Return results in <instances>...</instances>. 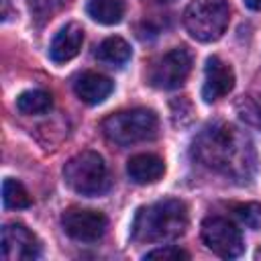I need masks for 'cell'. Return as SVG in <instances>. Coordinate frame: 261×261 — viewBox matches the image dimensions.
Instances as JSON below:
<instances>
[{
	"label": "cell",
	"mask_w": 261,
	"mask_h": 261,
	"mask_svg": "<svg viewBox=\"0 0 261 261\" xmlns=\"http://www.w3.org/2000/svg\"><path fill=\"white\" fill-rule=\"evenodd\" d=\"M112 88L114 86H112L110 77L96 73V71H84L73 82L75 96L86 104H100L102 100H106L110 96Z\"/></svg>",
	"instance_id": "cell-12"
},
{
	"label": "cell",
	"mask_w": 261,
	"mask_h": 261,
	"mask_svg": "<svg viewBox=\"0 0 261 261\" xmlns=\"http://www.w3.org/2000/svg\"><path fill=\"white\" fill-rule=\"evenodd\" d=\"M245 4H247L251 10H261V0H245Z\"/></svg>",
	"instance_id": "cell-22"
},
{
	"label": "cell",
	"mask_w": 261,
	"mask_h": 261,
	"mask_svg": "<svg viewBox=\"0 0 261 261\" xmlns=\"http://www.w3.org/2000/svg\"><path fill=\"white\" fill-rule=\"evenodd\" d=\"M65 184L80 196H102L110 188V175L104 159L94 151L73 155L63 167Z\"/></svg>",
	"instance_id": "cell-4"
},
{
	"label": "cell",
	"mask_w": 261,
	"mask_h": 261,
	"mask_svg": "<svg viewBox=\"0 0 261 261\" xmlns=\"http://www.w3.org/2000/svg\"><path fill=\"white\" fill-rule=\"evenodd\" d=\"M96 57L110 65H122L130 59V45L122 37H108L98 45Z\"/></svg>",
	"instance_id": "cell-15"
},
{
	"label": "cell",
	"mask_w": 261,
	"mask_h": 261,
	"mask_svg": "<svg viewBox=\"0 0 261 261\" xmlns=\"http://www.w3.org/2000/svg\"><path fill=\"white\" fill-rule=\"evenodd\" d=\"M145 259H161V261H179V259H190V253L179 249V247H173V245H167V247H157L149 253H145Z\"/></svg>",
	"instance_id": "cell-21"
},
{
	"label": "cell",
	"mask_w": 261,
	"mask_h": 261,
	"mask_svg": "<svg viewBox=\"0 0 261 261\" xmlns=\"http://www.w3.org/2000/svg\"><path fill=\"white\" fill-rule=\"evenodd\" d=\"M84 43V29L77 22H69L65 24L51 41L49 47V57L55 63H65L69 59H73Z\"/></svg>",
	"instance_id": "cell-11"
},
{
	"label": "cell",
	"mask_w": 261,
	"mask_h": 261,
	"mask_svg": "<svg viewBox=\"0 0 261 261\" xmlns=\"http://www.w3.org/2000/svg\"><path fill=\"white\" fill-rule=\"evenodd\" d=\"M126 173L135 184H155L165 173V163L161 157L153 153H139L133 155L126 163Z\"/></svg>",
	"instance_id": "cell-13"
},
{
	"label": "cell",
	"mask_w": 261,
	"mask_h": 261,
	"mask_svg": "<svg viewBox=\"0 0 261 261\" xmlns=\"http://www.w3.org/2000/svg\"><path fill=\"white\" fill-rule=\"evenodd\" d=\"M190 71H192L190 51L186 47H173L153 63L149 82L159 90H175L188 80Z\"/></svg>",
	"instance_id": "cell-7"
},
{
	"label": "cell",
	"mask_w": 261,
	"mask_h": 261,
	"mask_svg": "<svg viewBox=\"0 0 261 261\" xmlns=\"http://www.w3.org/2000/svg\"><path fill=\"white\" fill-rule=\"evenodd\" d=\"M69 2L71 0H29V6H31V12L35 18L47 20L55 12H59L63 6H67Z\"/></svg>",
	"instance_id": "cell-20"
},
{
	"label": "cell",
	"mask_w": 261,
	"mask_h": 261,
	"mask_svg": "<svg viewBox=\"0 0 261 261\" xmlns=\"http://www.w3.org/2000/svg\"><path fill=\"white\" fill-rule=\"evenodd\" d=\"M192 157L206 169L241 184L257 171V151L251 137L228 122L204 126L192 141Z\"/></svg>",
	"instance_id": "cell-1"
},
{
	"label": "cell",
	"mask_w": 261,
	"mask_h": 261,
	"mask_svg": "<svg viewBox=\"0 0 261 261\" xmlns=\"http://www.w3.org/2000/svg\"><path fill=\"white\" fill-rule=\"evenodd\" d=\"M234 88V71L228 63H224L220 57L212 55L206 59L204 69V86H202V98L206 102H216L230 94Z\"/></svg>",
	"instance_id": "cell-10"
},
{
	"label": "cell",
	"mask_w": 261,
	"mask_h": 261,
	"mask_svg": "<svg viewBox=\"0 0 261 261\" xmlns=\"http://www.w3.org/2000/svg\"><path fill=\"white\" fill-rule=\"evenodd\" d=\"M161 2H173V0H161Z\"/></svg>",
	"instance_id": "cell-24"
},
{
	"label": "cell",
	"mask_w": 261,
	"mask_h": 261,
	"mask_svg": "<svg viewBox=\"0 0 261 261\" xmlns=\"http://www.w3.org/2000/svg\"><path fill=\"white\" fill-rule=\"evenodd\" d=\"M188 228V206L181 200L167 198L137 210L130 237L137 243H159L171 241Z\"/></svg>",
	"instance_id": "cell-2"
},
{
	"label": "cell",
	"mask_w": 261,
	"mask_h": 261,
	"mask_svg": "<svg viewBox=\"0 0 261 261\" xmlns=\"http://www.w3.org/2000/svg\"><path fill=\"white\" fill-rule=\"evenodd\" d=\"M234 214L239 216V220L249 226V228H261V204L257 202H245V204H237L234 206Z\"/></svg>",
	"instance_id": "cell-19"
},
{
	"label": "cell",
	"mask_w": 261,
	"mask_h": 261,
	"mask_svg": "<svg viewBox=\"0 0 261 261\" xmlns=\"http://www.w3.org/2000/svg\"><path fill=\"white\" fill-rule=\"evenodd\" d=\"M2 255L6 261H33L41 257L39 239L18 222L2 226Z\"/></svg>",
	"instance_id": "cell-9"
},
{
	"label": "cell",
	"mask_w": 261,
	"mask_h": 261,
	"mask_svg": "<svg viewBox=\"0 0 261 261\" xmlns=\"http://www.w3.org/2000/svg\"><path fill=\"white\" fill-rule=\"evenodd\" d=\"M230 8L226 0H192L184 10V27L192 39L212 43L228 27Z\"/></svg>",
	"instance_id": "cell-5"
},
{
	"label": "cell",
	"mask_w": 261,
	"mask_h": 261,
	"mask_svg": "<svg viewBox=\"0 0 261 261\" xmlns=\"http://www.w3.org/2000/svg\"><path fill=\"white\" fill-rule=\"evenodd\" d=\"M63 230L80 243H96L108 228V218L100 210L90 208H67L61 216Z\"/></svg>",
	"instance_id": "cell-8"
},
{
	"label": "cell",
	"mask_w": 261,
	"mask_h": 261,
	"mask_svg": "<svg viewBox=\"0 0 261 261\" xmlns=\"http://www.w3.org/2000/svg\"><path fill=\"white\" fill-rule=\"evenodd\" d=\"M157 130H159L157 114L149 108L120 110L102 120V133L106 135V139L120 147L151 141L157 137Z\"/></svg>",
	"instance_id": "cell-3"
},
{
	"label": "cell",
	"mask_w": 261,
	"mask_h": 261,
	"mask_svg": "<svg viewBox=\"0 0 261 261\" xmlns=\"http://www.w3.org/2000/svg\"><path fill=\"white\" fill-rule=\"evenodd\" d=\"M2 200H4V206L12 210L31 206V194L18 179H12V177H6L2 184Z\"/></svg>",
	"instance_id": "cell-18"
},
{
	"label": "cell",
	"mask_w": 261,
	"mask_h": 261,
	"mask_svg": "<svg viewBox=\"0 0 261 261\" xmlns=\"http://www.w3.org/2000/svg\"><path fill=\"white\" fill-rule=\"evenodd\" d=\"M2 6H4V10H2V18L6 20V18H8V6H10V2H8V0H2Z\"/></svg>",
	"instance_id": "cell-23"
},
{
	"label": "cell",
	"mask_w": 261,
	"mask_h": 261,
	"mask_svg": "<svg viewBox=\"0 0 261 261\" xmlns=\"http://www.w3.org/2000/svg\"><path fill=\"white\" fill-rule=\"evenodd\" d=\"M51 94L45 90H27L16 98V110L22 114H43L51 108Z\"/></svg>",
	"instance_id": "cell-16"
},
{
	"label": "cell",
	"mask_w": 261,
	"mask_h": 261,
	"mask_svg": "<svg viewBox=\"0 0 261 261\" xmlns=\"http://www.w3.org/2000/svg\"><path fill=\"white\" fill-rule=\"evenodd\" d=\"M202 241L214 255L222 259H234L245 249L241 230L222 216H208L202 222Z\"/></svg>",
	"instance_id": "cell-6"
},
{
	"label": "cell",
	"mask_w": 261,
	"mask_h": 261,
	"mask_svg": "<svg viewBox=\"0 0 261 261\" xmlns=\"http://www.w3.org/2000/svg\"><path fill=\"white\" fill-rule=\"evenodd\" d=\"M88 14L100 24H116L124 16V0H90Z\"/></svg>",
	"instance_id": "cell-14"
},
{
	"label": "cell",
	"mask_w": 261,
	"mask_h": 261,
	"mask_svg": "<svg viewBox=\"0 0 261 261\" xmlns=\"http://www.w3.org/2000/svg\"><path fill=\"white\" fill-rule=\"evenodd\" d=\"M234 110H237L239 118L245 124L261 130V96L259 94H245V96H241L237 100V104H234Z\"/></svg>",
	"instance_id": "cell-17"
}]
</instances>
